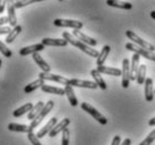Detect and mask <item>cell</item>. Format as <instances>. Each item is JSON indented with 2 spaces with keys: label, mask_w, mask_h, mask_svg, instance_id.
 <instances>
[{
  "label": "cell",
  "mask_w": 155,
  "mask_h": 145,
  "mask_svg": "<svg viewBox=\"0 0 155 145\" xmlns=\"http://www.w3.org/2000/svg\"><path fill=\"white\" fill-rule=\"evenodd\" d=\"M148 125L150 126H155V117H153L152 119L148 120Z\"/></svg>",
  "instance_id": "41"
},
{
  "label": "cell",
  "mask_w": 155,
  "mask_h": 145,
  "mask_svg": "<svg viewBox=\"0 0 155 145\" xmlns=\"http://www.w3.org/2000/svg\"><path fill=\"white\" fill-rule=\"evenodd\" d=\"M14 1H15V2H17V1H20V0H14Z\"/></svg>",
  "instance_id": "44"
},
{
  "label": "cell",
  "mask_w": 155,
  "mask_h": 145,
  "mask_svg": "<svg viewBox=\"0 0 155 145\" xmlns=\"http://www.w3.org/2000/svg\"><path fill=\"white\" fill-rule=\"evenodd\" d=\"M62 143L61 145H69V142H70V130L69 128H65V130L62 132Z\"/></svg>",
  "instance_id": "34"
},
{
  "label": "cell",
  "mask_w": 155,
  "mask_h": 145,
  "mask_svg": "<svg viewBox=\"0 0 155 145\" xmlns=\"http://www.w3.org/2000/svg\"><path fill=\"white\" fill-rule=\"evenodd\" d=\"M33 104L31 102H27L26 105H24V106L19 107V108H17L16 110H14V113H12V115H14V117H20V116H23V115L27 114V113H29L31 109H33Z\"/></svg>",
  "instance_id": "25"
},
{
  "label": "cell",
  "mask_w": 155,
  "mask_h": 145,
  "mask_svg": "<svg viewBox=\"0 0 155 145\" xmlns=\"http://www.w3.org/2000/svg\"><path fill=\"white\" fill-rule=\"evenodd\" d=\"M42 44L45 46H60V47H65L68 45L66 39L64 38H43Z\"/></svg>",
  "instance_id": "16"
},
{
  "label": "cell",
  "mask_w": 155,
  "mask_h": 145,
  "mask_svg": "<svg viewBox=\"0 0 155 145\" xmlns=\"http://www.w3.org/2000/svg\"><path fill=\"white\" fill-rule=\"evenodd\" d=\"M140 55L134 54L132 59V63H130V81H136V77H137V72L140 69Z\"/></svg>",
  "instance_id": "15"
},
{
  "label": "cell",
  "mask_w": 155,
  "mask_h": 145,
  "mask_svg": "<svg viewBox=\"0 0 155 145\" xmlns=\"http://www.w3.org/2000/svg\"><path fill=\"white\" fill-rule=\"evenodd\" d=\"M43 92H46V94H58V96H64L65 94V90L62 88H58V87H53L48 86V84H44L41 88Z\"/></svg>",
  "instance_id": "23"
},
{
  "label": "cell",
  "mask_w": 155,
  "mask_h": 145,
  "mask_svg": "<svg viewBox=\"0 0 155 145\" xmlns=\"http://www.w3.org/2000/svg\"><path fill=\"white\" fill-rule=\"evenodd\" d=\"M0 52L2 53L4 56H6V58H8V59L12 56V52L10 51V50L6 46V44H5L4 42H1V41H0Z\"/></svg>",
  "instance_id": "32"
},
{
  "label": "cell",
  "mask_w": 155,
  "mask_h": 145,
  "mask_svg": "<svg viewBox=\"0 0 155 145\" xmlns=\"http://www.w3.org/2000/svg\"><path fill=\"white\" fill-rule=\"evenodd\" d=\"M62 37L64 39H66L68 43H70L71 45L78 47L79 50H81L82 52H84L85 54H88L89 56H91V58H98V56H99V52H98L97 50H94V48H92V47L89 46V45H87V44L82 43L81 41L77 39L71 33H69V31H63Z\"/></svg>",
  "instance_id": "1"
},
{
  "label": "cell",
  "mask_w": 155,
  "mask_h": 145,
  "mask_svg": "<svg viewBox=\"0 0 155 145\" xmlns=\"http://www.w3.org/2000/svg\"><path fill=\"white\" fill-rule=\"evenodd\" d=\"M81 109L84 110L85 113H88L89 115H91L98 123H100L101 125H107V124H108V119H107L104 115H101L96 108H93L91 105H89L88 102H82Z\"/></svg>",
  "instance_id": "3"
},
{
  "label": "cell",
  "mask_w": 155,
  "mask_h": 145,
  "mask_svg": "<svg viewBox=\"0 0 155 145\" xmlns=\"http://www.w3.org/2000/svg\"><path fill=\"white\" fill-rule=\"evenodd\" d=\"M1 63H2V62H1V60H0V68H1Z\"/></svg>",
  "instance_id": "43"
},
{
  "label": "cell",
  "mask_w": 155,
  "mask_h": 145,
  "mask_svg": "<svg viewBox=\"0 0 155 145\" xmlns=\"http://www.w3.org/2000/svg\"><path fill=\"white\" fill-rule=\"evenodd\" d=\"M90 74H91V77H92L93 80H94V82L97 83L98 87H99L100 89H102V90H107V83H106V81L102 79V77H101V73L97 70V69L91 70Z\"/></svg>",
  "instance_id": "19"
},
{
  "label": "cell",
  "mask_w": 155,
  "mask_h": 145,
  "mask_svg": "<svg viewBox=\"0 0 155 145\" xmlns=\"http://www.w3.org/2000/svg\"><path fill=\"white\" fill-rule=\"evenodd\" d=\"M44 48H45V45H43L42 43L34 44V45H31V46H26V47L20 48L19 55H21V56H27V55H29V54L38 53L39 51H43Z\"/></svg>",
  "instance_id": "12"
},
{
  "label": "cell",
  "mask_w": 155,
  "mask_h": 145,
  "mask_svg": "<svg viewBox=\"0 0 155 145\" xmlns=\"http://www.w3.org/2000/svg\"><path fill=\"white\" fill-rule=\"evenodd\" d=\"M15 1L14 0H8L7 4V12H8V19H9V25L12 27L17 26V17L15 12Z\"/></svg>",
  "instance_id": "11"
},
{
  "label": "cell",
  "mask_w": 155,
  "mask_h": 145,
  "mask_svg": "<svg viewBox=\"0 0 155 145\" xmlns=\"http://www.w3.org/2000/svg\"><path fill=\"white\" fill-rule=\"evenodd\" d=\"M72 35H73L77 39L81 41L82 43L87 44V45H89V46H96V45L98 44V42L96 41V39L91 38V37H89V36H87L85 34H83L82 31H79V29H73Z\"/></svg>",
  "instance_id": "10"
},
{
  "label": "cell",
  "mask_w": 155,
  "mask_h": 145,
  "mask_svg": "<svg viewBox=\"0 0 155 145\" xmlns=\"http://www.w3.org/2000/svg\"><path fill=\"white\" fill-rule=\"evenodd\" d=\"M106 4L114 8H119V9H125V10H130L133 8V5L130 2L126 1H120V0H106Z\"/></svg>",
  "instance_id": "18"
},
{
  "label": "cell",
  "mask_w": 155,
  "mask_h": 145,
  "mask_svg": "<svg viewBox=\"0 0 155 145\" xmlns=\"http://www.w3.org/2000/svg\"><path fill=\"white\" fill-rule=\"evenodd\" d=\"M58 1H63V0H58Z\"/></svg>",
  "instance_id": "45"
},
{
  "label": "cell",
  "mask_w": 155,
  "mask_h": 145,
  "mask_svg": "<svg viewBox=\"0 0 155 145\" xmlns=\"http://www.w3.org/2000/svg\"><path fill=\"white\" fill-rule=\"evenodd\" d=\"M130 144H132V141H130L129 138H125V141L123 142L120 145H130Z\"/></svg>",
  "instance_id": "40"
},
{
  "label": "cell",
  "mask_w": 155,
  "mask_h": 145,
  "mask_svg": "<svg viewBox=\"0 0 155 145\" xmlns=\"http://www.w3.org/2000/svg\"><path fill=\"white\" fill-rule=\"evenodd\" d=\"M110 50L111 48H110L109 45H105V46L102 47L101 52L99 53V56L97 58V65H104V63H105V61L108 58L109 53H110Z\"/></svg>",
  "instance_id": "27"
},
{
  "label": "cell",
  "mask_w": 155,
  "mask_h": 145,
  "mask_svg": "<svg viewBox=\"0 0 155 145\" xmlns=\"http://www.w3.org/2000/svg\"><path fill=\"white\" fill-rule=\"evenodd\" d=\"M69 84L72 87H79V88H88V89H97L98 84L94 81H88V80H80V79H70Z\"/></svg>",
  "instance_id": "9"
},
{
  "label": "cell",
  "mask_w": 155,
  "mask_h": 145,
  "mask_svg": "<svg viewBox=\"0 0 155 145\" xmlns=\"http://www.w3.org/2000/svg\"><path fill=\"white\" fill-rule=\"evenodd\" d=\"M151 17L153 18V19L155 20V10H153V12H151Z\"/></svg>",
  "instance_id": "42"
},
{
  "label": "cell",
  "mask_w": 155,
  "mask_h": 145,
  "mask_svg": "<svg viewBox=\"0 0 155 145\" xmlns=\"http://www.w3.org/2000/svg\"><path fill=\"white\" fill-rule=\"evenodd\" d=\"M145 99L146 101H153L154 99V89H153V79L152 78H146L145 80Z\"/></svg>",
  "instance_id": "17"
},
{
  "label": "cell",
  "mask_w": 155,
  "mask_h": 145,
  "mask_svg": "<svg viewBox=\"0 0 155 145\" xmlns=\"http://www.w3.org/2000/svg\"><path fill=\"white\" fill-rule=\"evenodd\" d=\"M12 28H10V26H1L0 27V35H6L9 34L12 31Z\"/></svg>",
  "instance_id": "36"
},
{
  "label": "cell",
  "mask_w": 155,
  "mask_h": 145,
  "mask_svg": "<svg viewBox=\"0 0 155 145\" xmlns=\"http://www.w3.org/2000/svg\"><path fill=\"white\" fill-rule=\"evenodd\" d=\"M39 1H44V0H20V1L15 2V8L16 9H18V8H23V7H25V6L35 4V2H39Z\"/></svg>",
  "instance_id": "31"
},
{
  "label": "cell",
  "mask_w": 155,
  "mask_h": 145,
  "mask_svg": "<svg viewBox=\"0 0 155 145\" xmlns=\"http://www.w3.org/2000/svg\"><path fill=\"white\" fill-rule=\"evenodd\" d=\"M8 130L12 132H18V133H31L29 126L21 125V124H16V123H10L8 125Z\"/></svg>",
  "instance_id": "24"
},
{
  "label": "cell",
  "mask_w": 155,
  "mask_h": 145,
  "mask_svg": "<svg viewBox=\"0 0 155 145\" xmlns=\"http://www.w3.org/2000/svg\"><path fill=\"white\" fill-rule=\"evenodd\" d=\"M38 78L43 79L44 81H54V82H58V83H62L64 86H68L69 81H70V79H66L58 74H53V73H50V72H47V73L46 72L39 73Z\"/></svg>",
  "instance_id": "8"
},
{
  "label": "cell",
  "mask_w": 155,
  "mask_h": 145,
  "mask_svg": "<svg viewBox=\"0 0 155 145\" xmlns=\"http://www.w3.org/2000/svg\"><path fill=\"white\" fill-rule=\"evenodd\" d=\"M21 29H23V27H21L20 25H17V26H15V27L12 29V31H10V33H9V34L7 35V37H6V41H5V42H6L7 44L12 43V42L15 41L16 37H17V36L20 34Z\"/></svg>",
  "instance_id": "28"
},
{
  "label": "cell",
  "mask_w": 155,
  "mask_h": 145,
  "mask_svg": "<svg viewBox=\"0 0 155 145\" xmlns=\"http://www.w3.org/2000/svg\"><path fill=\"white\" fill-rule=\"evenodd\" d=\"M64 90H65V94H66V97H68V99H69V101H70L71 106H73V107L78 106V99H77V97H75V94H74V90H73V88H72V86H70V84L65 86Z\"/></svg>",
  "instance_id": "26"
},
{
  "label": "cell",
  "mask_w": 155,
  "mask_h": 145,
  "mask_svg": "<svg viewBox=\"0 0 155 145\" xmlns=\"http://www.w3.org/2000/svg\"><path fill=\"white\" fill-rule=\"evenodd\" d=\"M27 137H28V140H29V142H31L33 145H42V143L39 142V138L37 137V136H36V135L33 133V132L28 133Z\"/></svg>",
  "instance_id": "35"
},
{
  "label": "cell",
  "mask_w": 155,
  "mask_h": 145,
  "mask_svg": "<svg viewBox=\"0 0 155 145\" xmlns=\"http://www.w3.org/2000/svg\"><path fill=\"white\" fill-rule=\"evenodd\" d=\"M97 70L102 73V74H108V75H114V77H119L121 75V70L116 69V68H109L105 67V65H98Z\"/></svg>",
  "instance_id": "20"
},
{
  "label": "cell",
  "mask_w": 155,
  "mask_h": 145,
  "mask_svg": "<svg viewBox=\"0 0 155 145\" xmlns=\"http://www.w3.org/2000/svg\"><path fill=\"white\" fill-rule=\"evenodd\" d=\"M145 80H146V65L142 64V65H140V69L137 72L136 81H137V84H143V83H145Z\"/></svg>",
  "instance_id": "30"
},
{
  "label": "cell",
  "mask_w": 155,
  "mask_h": 145,
  "mask_svg": "<svg viewBox=\"0 0 155 145\" xmlns=\"http://www.w3.org/2000/svg\"><path fill=\"white\" fill-rule=\"evenodd\" d=\"M56 124H58V118H55V117L51 118L46 125H45L44 127H43V128H41V130H38V133L36 134V136H37L38 138L44 137L46 134H50V132L53 130V128H54V126L56 125Z\"/></svg>",
  "instance_id": "14"
},
{
  "label": "cell",
  "mask_w": 155,
  "mask_h": 145,
  "mask_svg": "<svg viewBox=\"0 0 155 145\" xmlns=\"http://www.w3.org/2000/svg\"><path fill=\"white\" fill-rule=\"evenodd\" d=\"M44 106H45V104L43 101H38L37 104H36L35 106L33 107V109L28 113V119L29 120H33V119H35L36 116L42 111V109L44 108Z\"/></svg>",
  "instance_id": "29"
},
{
  "label": "cell",
  "mask_w": 155,
  "mask_h": 145,
  "mask_svg": "<svg viewBox=\"0 0 155 145\" xmlns=\"http://www.w3.org/2000/svg\"><path fill=\"white\" fill-rule=\"evenodd\" d=\"M44 84H45V81H44L43 79L38 78L37 80L33 81L31 83H28L27 86L24 88V91H25L26 94H31V92H33V91H35L36 89H38V88H42Z\"/></svg>",
  "instance_id": "22"
},
{
  "label": "cell",
  "mask_w": 155,
  "mask_h": 145,
  "mask_svg": "<svg viewBox=\"0 0 155 145\" xmlns=\"http://www.w3.org/2000/svg\"><path fill=\"white\" fill-rule=\"evenodd\" d=\"M53 107H54V101H53V100H48V101L45 104V106H44V108L42 109V111L36 116L35 119L31 120V125H29V130H31V132H33V130H35L36 127L42 123L43 119L48 115V113H50L51 110L53 109Z\"/></svg>",
  "instance_id": "2"
},
{
  "label": "cell",
  "mask_w": 155,
  "mask_h": 145,
  "mask_svg": "<svg viewBox=\"0 0 155 145\" xmlns=\"http://www.w3.org/2000/svg\"><path fill=\"white\" fill-rule=\"evenodd\" d=\"M154 94H155V90H154Z\"/></svg>",
  "instance_id": "46"
},
{
  "label": "cell",
  "mask_w": 155,
  "mask_h": 145,
  "mask_svg": "<svg viewBox=\"0 0 155 145\" xmlns=\"http://www.w3.org/2000/svg\"><path fill=\"white\" fill-rule=\"evenodd\" d=\"M7 24H9L8 17H0V27L1 26H6Z\"/></svg>",
  "instance_id": "38"
},
{
  "label": "cell",
  "mask_w": 155,
  "mask_h": 145,
  "mask_svg": "<svg viewBox=\"0 0 155 145\" xmlns=\"http://www.w3.org/2000/svg\"><path fill=\"white\" fill-rule=\"evenodd\" d=\"M130 82V63L128 59L123 60V69H121V86L123 88H128Z\"/></svg>",
  "instance_id": "7"
},
{
  "label": "cell",
  "mask_w": 155,
  "mask_h": 145,
  "mask_svg": "<svg viewBox=\"0 0 155 145\" xmlns=\"http://www.w3.org/2000/svg\"><path fill=\"white\" fill-rule=\"evenodd\" d=\"M56 27H69L73 28V29H81L83 27V24L79 20H73V19H61L58 18L53 21Z\"/></svg>",
  "instance_id": "6"
},
{
  "label": "cell",
  "mask_w": 155,
  "mask_h": 145,
  "mask_svg": "<svg viewBox=\"0 0 155 145\" xmlns=\"http://www.w3.org/2000/svg\"><path fill=\"white\" fill-rule=\"evenodd\" d=\"M70 123H71V120L69 119V118H64V119H62V120H61L60 123H58V124L54 126V128L50 132V134H48L50 137H55V136H58L61 132H63L65 128H68V126L70 125Z\"/></svg>",
  "instance_id": "13"
},
{
  "label": "cell",
  "mask_w": 155,
  "mask_h": 145,
  "mask_svg": "<svg viewBox=\"0 0 155 145\" xmlns=\"http://www.w3.org/2000/svg\"><path fill=\"white\" fill-rule=\"evenodd\" d=\"M125 47L127 48L128 51H132V52H134V53H136V54H138L140 56H143V58H145V59L151 60V61H154L155 62V53L154 52L147 51V50H145V48H143V47L137 46V45L134 43H126Z\"/></svg>",
  "instance_id": "5"
},
{
  "label": "cell",
  "mask_w": 155,
  "mask_h": 145,
  "mask_svg": "<svg viewBox=\"0 0 155 145\" xmlns=\"http://www.w3.org/2000/svg\"><path fill=\"white\" fill-rule=\"evenodd\" d=\"M33 60H34L36 64H37V65L42 69L43 72H46V73H47V72H50V71H51V67L47 64L46 61L43 59L38 53H34V54H33Z\"/></svg>",
  "instance_id": "21"
},
{
  "label": "cell",
  "mask_w": 155,
  "mask_h": 145,
  "mask_svg": "<svg viewBox=\"0 0 155 145\" xmlns=\"http://www.w3.org/2000/svg\"><path fill=\"white\" fill-rule=\"evenodd\" d=\"M126 36H127V38L130 39L133 43L136 44L137 46L143 47V48H145V50H147V51H150V52H154L155 51L154 45H152L151 43H148V42H146V41H144L143 38H140V36L136 35L134 31H126Z\"/></svg>",
  "instance_id": "4"
},
{
  "label": "cell",
  "mask_w": 155,
  "mask_h": 145,
  "mask_svg": "<svg viewBox=\"0 0 155 145\" xmlns=\"http://www.w3.org/2000/svg\"><path fill=\"white\" fill-rule=\"evenodd\" d=\"M120 141H121L120 136L119 135H116V136L114 137L113 142H111V145H120Z\"/></svg>",
  "instance_id": "39"
},
{
  "label": "cell",
  "mask_w": 155,
  "mask_h": 145,
  "mask_svg": "<svg viewBox=\"0 0 155 145\" xmlns=\"http://www.w3.org/2000/svg\"><path fill=\"white\" fill-rule=\"evenodd\" d=\"M154 141H155V130H152L151 133L148 134L147 137H145V140L140 145H151Z\"/></svg>",
  "instance_id": "33"
},
{
  "label": "cell",
  "mask_w": 155,
  "mask_h": 145,
  "mask_svg": "<svg viewBox=\"0 0 155 145\" xmlns=\"http://www.w3.org/2000/svg\"><path fill=\"white\" fill-rule=\"evenodd\" d=\"M8 4V0H0V14L5 12V8Z\"/></svg>",
  "instance_id": "37"
}]
</instances>
